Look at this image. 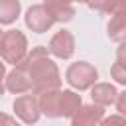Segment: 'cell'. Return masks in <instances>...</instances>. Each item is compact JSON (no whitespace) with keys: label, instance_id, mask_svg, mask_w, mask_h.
I'll use <instances>...</instances> for the list:
<instances>
[{"label":"cell","instance_id":"obj_1","mask_svg":"<svg viewBox=\"0 0 126 126\" xmlns=\"http://www.w3.org/2000/svg\"><path fill=\"white\" fill-rule=\"evenodd\" d=\"M18 65L28 71V75L32 79L33 94H37L39 91H45V89L61 87V73H59L57 65L53 63V59L49 57L47 47H43V45L32 47V51H28L26 57Z\"/></svg>","mask_w":126,"mask_h":126},{"label":"cell","instance_id":"obj_2","mask_svg":"<svg viewBox=\"0 0 126 126\" xmlns=\"http://www.w3.org/2000/svg\"><path fill=\"white\" fill-rule=\"evenodd\" d=\"M26 53H28V37L20 30L4 32L0 41V57L10 65H18L26 57Z\"/></svg>","mask_w":126,"mask_h":126},{"label":"cell","instance_id":"obj_3","mask_svg":"<svg viewBox=\"0 0 126 126\" xmlns=\"http://www.w3.org/2000/svg\"><path fill=\"white\" fill-rule=\"evenodd\" d=\"M96 79H98V71L89 61L71 63L65 71V81L69 83V87H73L77 91H89L96 83Z\"/></svg>","mask_w":126,"mask_h":126},{"label":"cell","instance_id":"obj_4","mask_svg":"<svg viewBox=\"0 0 126 126\" xmlns=\"http://www.w3.org/2000/svg\"><path fill=\"white\" fill-rule=\"evenodd\" d=\"M24 22H26V28H30L32 32L35 33H45L47 30H51V26L55 24L53 16L47 12V8L43 4H33L26 10V16H24Z\"/></svg>","mask_w":126,"mask_h":126},{"label":"cell","instance_id":"obj_5","mask_svg":"<svg viewBox=\"0 0 126 126\" xmlns=\"http://www.w3.org/2000/svg\"><path fill=\"white\" fill-rule=\"evenodd\" d=\"M47 51L49 55L57 57V59H71L75 53V37L69 30H59L51 35L49 43H47Z\"/></svg>","mask_w":126,"mask_h":126},{"label":"cell","instance_id":"obj_6","mask_svg":"<svg viewBox=\"0 0 126 126\" xmlns=\"http://www.w3.org/2000/svg\"><path fill=\"white\" fill-rule=\"evenodd\" d=\"M14 112L16 116L24 122V124H35L41 116V110H39V104H37V96L32 93V94H20L16 100H14Z\"/></svg>","mask_w":126,"mask_h":126},{"label":"cell","instance_id":"obj_7","mask_svg":"<svg viewBox=\"0 0 126 126\" xmlns=\"http://www.w3.org/2000/svg\"><path fill=\"white\" fill-rule=\"evenodd\" d=\"M35 96H37V104H39L41 114H45L47 118H61V106H59V100H61V87L39 91Z\"/></svg>","mask_w":126,"mask_h":126},{"label":"cell","instance_id":"obj_8","mask_svg":"<svg viewBox=\"0 0 126 126\" xmlns=\"http://www.w3.org/2000/svg\"><path fill=\"white\" fill-rule=\"evenodd\" d=\"M6 91L14 93V94H24V93H32V79L28 75V71L20 65H14V69L10 73H6L4 79Z\"/></svg>","mask_w":126,"mask_h":126},{"label":"cell","instance_id":"obj_9","mask_svg":"<svg viewBox=\"0 0 126 126\" xmlns=\"http://www.w3.org/2000/svg\"><path fill=\"white\" fill-rule=\"evenodd\" d=\"M104 118V106L100 104H81V108L69 118L73 126H94L100 124V120Z\"/></svg>","mask_w":126,"mask_h":126},{"label":"cell","instance_id":"obj_10","mask_svg":"<svg viewBox=\"0 0 126 126\" xmlns=\"http://www.w3.org/2000/svg\"><path fill=\"white\" fill-rule=\"evenodd\" d=\"M91 98L94 104H100V106H110L116 102V96H118V91L112 83H94L91 89Z\"/></svg>","mask_w":126,"mask_h":126},{"label":"cell","instance_id":"obj_11","mask_svg":"<svg viewBox=\"0 0 126 126\" xmlns=\"http://www.w3.org/2000/svg\"><path fill=\"white\" fill-rule=\"evenodd\" d=\"M41 4L47 8V12H49V14L53 16V20L59 22V24L71 22V20L75 18V8H73V4L67 2V0H43Z\"/></svg>","mask_w":126,"mask_h":126},{"label":"cell","instance_id":"obj_12","mask_svg":"<svg viewBox=\"0 0 126 126\" xmlns=\"http://www.w3.org/2000/svg\"><path fill=\"white\" fill-rule=\"evenodd\" d=\"M106 33L116 43H120V41L126 39V12H114V14H110V20L106 24Z\"/></svg>","mask_w":126,"mask_h":126},{"label":"cell","instance_id":"obj_13","mask_svg":"<svg viewBox=\"0 0 126 126\" xmlns=\"http://www.w3.org/2000/svg\"><path fill=\"white\" fill-rule=\"evenodd\" d=\"M83 104V98L79 93L75 91H61V100H59V106H61V116L63 118H71Z\"/></svg>","mask_w":126,"mask_h":126},{"label":"cell","instance_id":"obj_14","mask_svg":"<svg viewBox=\"0 0 126 126\" xmlns=\"http://www.w3.org/2000/svg\"><path fill=\"white\" fill-rule=\"evenodd\" d=\"M110 77H112L118 85H124V87H126V41H120V43H118L116 61H114V65L110 67Z\"/></svg>","mask_w":126,"mask_h":126},{"label":"cell","instance_id":"obj_15","mask_svg":"<svg viewBox=\"0 0 126 126\" xmlns=\"http://www.w3.org/2000/svg\"><path fill=\"white\" fill-rule=\"evenodd\" d=\"M20 0H0V26H10L20 18Z\"/></svg>","mask_w":126,"mask_h":126},{"label":"cell","instance_id":"obj_16","mask_svg":"<svg viewBox=\"0 0 126 126\" xmlns=\"http://www.w3.org/2000/svg\"><path fill=\"white\" fill-rule=\"evenodd\" d=\"M87 6L91 10H96V12H102V14L126 12V0H89Z\"/></svg>","mask_w":126,"mask_h":126},{"label":"cell","instance_id":"obj_17","mask_svg":"<svg viewBox=\"0 0 126 126\" xmlns=\"http://www.w3.org/2000/svg\"><path fill=\"white\" fill-rule=\"evenodd\" d=\"M116 110L120 112V114H124L126 116V91H122V93H118V96H116Z\"/></svg>","mask_w":126,"mask_h":126},{"label":"cell","instance_id":"obj_18","mask_svg":"<svg viewBox=\"0 0 126 126\" xmlns=\"http://www.w3.org/2000/svg\"><path fill=\"white\" fill-rule=\"evenodd\" d=\"M100 124H126V116H124V114H114V116L102 118Z\"/></svg>","mask_w":126,"mask_h":126},{"label":"cell","instance_id":"obj_19","mask_svg":"<svg viewBox=\"0 0 126 126\" xmlns=\"http://www.w3.org/2000/svg\"><path fill=\"white\" fill-rule=\"evenodd\" d=\"M4 79H6V61L2 59V61H0V96H2V94H4V91H6Z\"/></svg>","mask_w":126,"mask_h":126},{"label":"cell","instance_id":"obj_20","mask_svg":"<svg viewBox=\"0 0 126 126\" xmlns=\"http://www.w3.org/2000/svg\"><path fill=\"white\" fill-rule=\"evenodd\" d=\"M0 122H6V124H14V122H16V118H12V116H8V114H2V112H0Z\"/></svg>","mask_w":126,"mask_h":126},{"label":"cell","instance_id":"obj_21","mask_svg":"<svg viewBox=\"0 0 126 126\" xmlns=\"http://www.w3.org/2000/svg\"><path fill=\"white\" fill-rule=\"evenodd\" d=\"M67 2H71V4H73V2H81V4H87L89 0H67Z\"/></svg>","mask_w":126,"mask_h":126},{"label":"cell","instance_id":"obj_22","mask_svg":"<svg viewBox=\"0 0 126 126\" xmlns=\"http://www.w3.org/2000/svg\"><path fill=\"white\" fill-rule=\"evenodd\" d=\"M2 35H4V32H2V30H0V41H2Z\"/></svg>","mask_w":126,"mask_h":126},{"label":"cell","instance_id":"obj_23","mask_svg":"<svg viewBox=\"0 0 126 126\" xmlns=\"http://www.w3.org/2000/svg\"><path fill=\"white\" fill-rule=\"evenodd\" d=\"M124 41H126V39H124Z\"/></svg>","mask_w":126,"mask_h":126}]
</instances>
